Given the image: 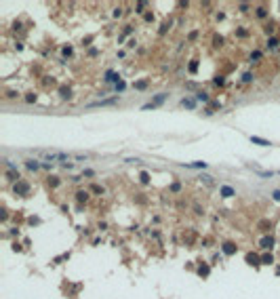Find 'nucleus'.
<instances>
[{"label":"nucleus","instance_id":"1","mask_svg":"<svg viewBox=\"0 0 280 299\" xmlns=\"http://www.w3.org/2000/svg\"><path fill=\"white\" fill-rule=\"evenodd\" d=\"M34 154H36V156H42V158H46V160H59V162H63V167H65V164H69L67 160L72 158V154L57 152V150H36Z\"/></svg>","mask_w":280,"mask_h":299},{"label":"nucleus","instance_id":"2","mask_svg":"<svg viewBox=\"0 0 280 299\" xmlns=\"http://www.w3.org/2000/svg\"><path fill=\"white\" fill-rule=\"evenodd\" d=\"M118 103V97H112V99H101L95 103H88V107H101V105H116Z\"/></svg>","mask_w":280,"mask_h":299},{"label":"nucleus","instance_id":"3","mask_svg":"<svg viewBox=\"0 0 280 299\" xmlns=\"http://www.w3.org/2000/svg\"><path fill=\"white\" fill-rule=\"evenodd\" d=\"M167 97H169L167 93H160V95H156V99H154L152 103H145V105H143V110H150V107H156V105H160V103L164 101Z\"/></svg>","mask_w":280,"mask_h":299},{"label":"nucleus","instance_id":"4","mask_svg":"<svg viewBox=\"0 0 280 299\" xmlns=\"http://www.w3.org/2000/svg\"><path fill=\"white\" fill-rule=\"evenodd\" d=\"M15 192H17V194H21V196H26V194L30 192V186H28L26 181H17V186H15Z\"/></svg>","mask_w":280,"mask_h":299},{"label":"nucleus","instance_id":"5","mask_svg":"<svg viewBox=\"0 0 280 299\" xmlns=\"http://www.w3.org/2000/svg\"><path fill=\"white\" fill-rule=\"evenodd\" d=\"M219 194H221L223 198H232V196H234V194H236V190H234V188H230V186H221V190H219Z\"/></svg>","mask_w":280,"mask_h":299},{"label":"nucleus","instance_id":"6","mask_svg":"<svg viewBox=\"0 0 280 299\" xmlns=\"http://www.w3.org/2000/svg\"><path fill=\"white\" fill-rule=\"evenodd\" d=\"M26 167H28L30 171H38V169H40L42 164L38 162V160H34V158H28V160H26Z\"/></svg>","mask_w":280,"mask_h":299},{"label":"nucleus","instance_id":"7","mask_svg":"<svg viewBox=\"0 0 280 299\" xmlns=\"http://www.w3.org/2000/svg\"><path fill=\"white\" fill-rule=\"evenodd\" d=\"M259 244H261L263 249H272V246H274V238H272V236H263Z\"/></svg>","mask_w":280,"mask_h":299},{"label":"nucleus","instance_id":"8","mask_svg":"<svg viewBox=\"0 0 280 299\" xmlns=\"http://www.w3.org/2000/svg\"><path fill=\"white\" fill-rule=\"evenodd\" d=\"M183 167H188V169H206V162H200V160H196V162H188V164L183 162Z\"/></svg>","mask_w":280,"mask_h":299},{"label":"nucleus","instance_id":"9","mask_svg":"<svg viewBox=\"0 0 280 299\" xmlns=\"http://www.w3.org/2000/svg\"><path fill=\"white\" fill-rule=\"evenodd\" d=\"M223 253H225V255H234V253H236V246L232 244V242H225V244H223Z\"/></svg>","mask_w":280,"mask_h":299},{"label":"nucleus","instance_id":"10","mask_svg":"<svg viewBox=\"0 0 280 299\" xmlns=\"http://www.w3.org/2000/svg\"><path fill=\"white\" fill-rule=\"evenodd\" d=\"M105 82H116V84H118L120 80H118V76H116L114 72H105V78H103Z\"/></svg>","mask_w":280,"mask_h":299},{"label":"nucleus","instance_id":"11","mask_svg":"<svg viewBox=\"0 0 280 299\" xmlns=\"http://www.w3.org/2000/svg\"><path fill=\"white\" fill-rule=\"evenodd\" d=\"M251 141H253V143H257V145H272L270 141H265V139H261V137H255V135L251 137Z\"/></svg>","mask_w":280,"mask_h":299},{"label":"nucleus","instance_id":"12","mask_svg":"<svg viewBox=\"0 0 280 299\" xmlns=\"http://www.w3.org/2000/svg\"><path fill=\"white\" fill-rule=\"evenodd\" d=\"M181 105H183V107H188V110H194V99H183V101H181Z\"/></svg>","mask_w":280,"mask_h":299},{"label":"nucleus","instance_id":"13","mask_svg":"<svg viewBox=\"0 0 280 299\" xmlns=\"http://www.w3.org/2000/svg\"><path fill=\"white\" fill-rule=\"evenodd\" d=\"M257 175H259V177H272V175H276V173H274V171H259V169H257Z\"/></svg>","mask_w":280,"mask_h":299},{"label":"nucleus","instance_id":"14","mask_svg":"<svg viewBox=\"0 0 280 299\" xmlns=\"http://www.w3.org/2000/svg\"><path fill=\"white\" fill-rule=\"evenodd\" d=\"M196 99H198V101H208V95L200 91V93H196Z\"/></svg>","mask_w":280,"mask_h":299},{"label":"nucleus","instance_id":"15","mask_svg":"<svg viewBox=\"0 0 280 299\" xmlns=\"http://www.w3.org/2000/svg\"><path fill=\"white\" fill-rule=\"evenodd\" d=\"M139 177H141V183H150V175H148L145 171H143L141 175H139Z\"/></svg>","mask_w":280,"mask_h":299},{"label":"nucleus","instance_id":"16","mask_svg":"<svg viewBox=\"0 0 280 299\" xmlns=\"http://www.w3.org/2000/svg\"><path fill=\"white\" fill-rule=\"evenodd\" d=\"M26 101H28V103H34V101H36V95H34V93H28V95H26Z\"/></svg>","mask_w":280,"mask_h":299},{"label":"nucleus","instance_id":"17","mask_svg":"<svg viewBox=\"0 0 280 299\" xmlns=\"http://www.w3.org/2000/svg\"><path fill=\"white\" fill-rule=\"evenodd\" d=\"M76 196H78V200L82 202V200H86V198H88V192H78Z\"/></svg>","mask_w":280,"mask_h":299},{"label":"nucleus","instance_id":"18","mask_svg":"<svg viewBox=\"0 0 280 299\" xmlns=\"http://www.w3.org/2000/svg\"><path fill=\"white\" fill-rule=\"evenodd\" d=\"M148 86V82L145 80H141V82H135V88H145Z\"/></svg>","mask_w":280,"mask_h":299},{"label":"nucleus","instance_id":"19","mask_svg":"<svg viewBox=\"0 0 280 299\" xmlns=\"http://www.w3.org/2000/svg\"><path fill=\"white\" fill-rule=\"evenodd\" d=\"M268 47H272V49H276V47H278V40H276V38H272V40L268 42Z\"/></svg>","mask_w":280,"mask_h":299},{"label":"nucleus","instance_id":"20","mask_svg":"<svg viewBox=\"0 0 280 299\" xmlns=\"http://www.w3.org/2000/svg\"><path fill=\"white\" fill-rule=\"evenodd\" d=\"M261 261H263V263H272V255H263Z\"/></svg>","mask_w":280,"mask_h":299},{"label":"nucleus","instance_id":"21","mask_svg":"<svg viewBox=\"0 0 280 299\" xmlns=\"http://www.w3.org/2000/svg\"><path fill=\"white\" fill-rule=\"evenodd\" d=\"M196 70H198V63L192 61V63H190V72H196Z\"/></svg>","mask_w":280,"mask_h":299},{"label":"nucleus","instance_id":"22","mask_svg":"<svg viewBox=\"0 0 280 299\" xmlns=\"http://www.w3.org/2000/svg\"><path fill=\"white\" fill-rule=\"evenodd\" d=\"M124 86H126V84H124V82H122V80H120V82H118V84H116V91H124Z\"/></svg>","mask_w":280,"mask_h":299},{"label":"nucleus","instance_id":"23","mask_svg":"<svg viewBox=\"0 0 280 299\" xmlns=\"http://www.w3.org/2000/svg\"><path fill=\"white\" fill-rule=\"evenodd\" d=\"M198 272H200V274H202V276H206V274H208V268H206V265H204V268H200V270H198Z\"/></svg>","mask_w":280,"mask_h":299},{"label":"nucleus","instance_id":"24","mask_svg":"<svg viewBox=\"0 0 280 299\" xmlns=\"http://www.w3.org/2000/svg\"><path fill=\"white\" fill-rule=\"evenodd\" d=\"M272 196H274V200H278V202H280V190H276Z\"/></svg>","mask_w":280,"mask_h":299},{"label":"nucleus","instance_id":"25","mask_svg":"<svg viewBox=\"0 0 280 299\" xmlns=\"http://www.w3.org/2000/svg\"><path fill=\"white\" fill-rule=\"evenodd\" d=\"M257 15H259V17H265V9H257Z\"/></svg>","mask_w":280,"mask_h":299}]
</instances>
